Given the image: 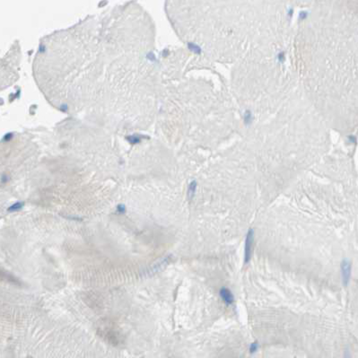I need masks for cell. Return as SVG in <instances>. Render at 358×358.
Here are the masks:
<instances>
[{
	"mask_svg": "<svg viewBox=\"0 0 358 358\" xmlns=\"http://www.w3.org/2000/svg\"><path fill=\"white\" fill-rule=\"evenodd\" d=\"M253 240H254V232L253 230H250L247 236H246V241H245V254L244 258L245 262L248 263L251 259L252 255V247H253Z\"/></svg>",
	"mask_w": 358,
	"mask_h": 358,
	"instance_id": "obj_1",
	"label": "cell"
},
{
	"mask_svg": "<svg viewBox=\"0 0 358 358\" xmlns=\"http://www.w3.org/2000/svg\"><path fill=\"white\" fill-rule=\"evenodd\" d=\"M341 273H342V280L344 285L346 286L350 280L351 276V263L347 259H344L341 263Z\"/></svg>",
	"mask_w": 358,
	"mask_h": 358,
	"instance_id": "obj_2",
	"label": "cell"
},
{
	"mask_svg": "<svg viewBox=\"0 0 358 358\" xmlns=\"http://www.w3.org/2000/svg\"><path fill=\"white\" fill-rule=\"evenodd\" d=\"M220 295H221L222 299L225 301L226 303H228V304L232 303V301H233V300H234V299H233V295H232V294L227 288L221 289V291H220Z\"/></svg>",
	"mask_w": 358,
	"mask_h": 358,
	"instance_id": "obj_3",
	"label": "cell"
},
{
	"mask_svg": "<svg viewBox=\"0 0 358 358\" xmlns=\"http://www.w3.org/2000/svg\"><path fill=\"white\" fill-rule=\"evenodd\" d=\"M258 348V343H252L251 345V346H250V352H251V354H253V353H255V352L257 351Z\"/></svg>",
	"mask_w": 358,
	"mask_h": 358,
	"instance_id": "obj_4",
	"label": "cell"
},
{
	"mask_svg": "<svg viewBox=\"0 0 358 358\" xmlns=\"http://www.w3.org/2000/svg\"><path fill=\"white\" fill-rule=\"evenodd\" d=\"M21 207H22V206L19 204V203H17V204H15V205H14V206H12V207L9 208V210L10 211H14V210H19V209H21Z\"/></svg>",
	"mask_w": 358,
	"mask_h": 358,
	"instance_id": "obj_5",
	"label": "cell"
},
{
	"mask_svg": "<svg viewBox=\"0 0 358 358\" xmlns=\"http://www.w3.org/2000/svg\"><path fill=\"white\" fill-rule=\"evenodd\" d=\"M344 358H350V357H349V355H348V354L346 353V354H345V357H344Z\"/></svg>",
	"mask_w": 358,
	"mask_h": 358,
	"instance_id": "obj_6",
	"label": "cell"
},
{
	"mask_svg": "<svg viewBox=\"0 0 358 358\" xmlns=\"http://www.w3.org/2000/svg\"><path fill=\"white\" fill-rule=\"evenodd\" d=\"M28 358H31V357H28Z\"/></svg>",
	"mask_w": 358,
	"mask_h": 358,
	"instance_id": "obj_7",
	"label": "cell"
}]
</instances>
